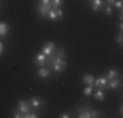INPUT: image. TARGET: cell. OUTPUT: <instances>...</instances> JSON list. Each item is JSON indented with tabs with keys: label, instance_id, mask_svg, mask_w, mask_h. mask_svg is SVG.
Here are the masks:
<instances>
[{
	"label": "cell",
	"instance_id": "obj_1",
	"mask_svg": "<svg viewBox=\"0 0 123 118\" xmlns=\"http://www.w3.org/2000/svg\"><path fill=\"white\" fill-rule=\"evenodd\" d=\"M101 116V113H99L98 110H93V109H90L89 106H85V108H80L79 109V116L80 118H92V117H99Z\"/></svg>",
	"mask_w": 123,
	"mask_h": 118
},
{
	"label": "cell",
	"instance_id": "obj_2",
	"mask_svg": "<svg viewBox=\"0 0 123 118\" xmlns=\"http://www.w3.org/2000/svg\"><path fill=\"white\" fill-rule=\"evenodd\" d=\"M17 110L20 111L21 114H26L28 111H30V104H29V101H26V100H21V101L17 102Z\"/></svg>",
	"mask_w": 123,
	"mask_h": 118
},
{
	"label": "cell",
	"instance_id": "obj_3",
	"mask_svg": "<svg viewBox=\"0 0 123 118\" xmlns=\"http://www.w3.org/2000/svg\"><path fill=\"white\" fill-rule=\"evenodd\" d=\"M62 16H63V11H62L60 8H52V9L47 13V17L50 20H52V21L60 19Z\"/></svg>",
	"mask_w": 123,
	"mask_h": 118
},
{
	"label": "cell",
	"instance_id": "obj_4",
	"mask_svg": "<svg viewBox=\"0 0 123 118\" xmlns=\"http://www.w3.org/2000/svg\"><path fill=\"white\" fill-rule=\"evenodd\" d=\"M52 9V4H42V3H39L38 4V13L41 14V16H47V13L50 11Z\"/></svg>",
	"mask_w": 123,
	"mask_h": 118
},
{
	"label": "cell",
	"instance_id": "obj_5",
	"mask_svg": "<svg viewBox=\"0 0 123 118\" xmlns=\"http://www.w3.org/2000/svg\"><path fill=\"white\" fill-rule=\"evenodd\" d=\"M46 60H47V57H46L43 52H41V54H37L36 57H34V64L38 67H42L46 64Z\"/></svg>",
	"mask_w": 123,
	"mask_h": 118
},
{
	"label": "cell",
	"instance_id": "obj_6",
	"mask_svg": "<svg viewBox=\"0 0 123 118\" xmlns=\"http://www.w3.org/2000/svg\"><path fill=\"white\" fill-rule=\"evenodd\" d=\"M93 85L97 87L98 89H107V79L106 78H98L94 80Z\"/></svg>",
	"mask_w": 123,
	"mask_h": 118
},
{
	"label": "cell",
	"instance_id": "obj_7",
	"mask_svg": "<svg viewBox=\"0 0 123 118\" xmlns=\"http://www.w3.org/2000/svg\"><path fill=\"white\" fill-rule=\"evenodd\" d=\"M54 50H55V45H54V42H47L45 46H42V52L46 55V57L51 54V52L54 51Z\"/></svg>",
	"mask_w": 123,
	"mask_h": 118
},
{
	"label": "cell",
	"instance_id": "obj_8",
	"mask_svg": "<svg viewBox=\"0 0 123 118\" xmlns=\"http://www.w3.org/2000/svg\"><path fill=\"white\" fill-rule=\"evenodd\" d=\"M38 78H41V79H45V78H49L50 76V70L47 68V67H39L38 68Z\"/></svg>",
	"mask_w": 123,
	"mask_h": 118
},
{
	"label": "cell",
	"instance_id": "obj_9",
	"mask_svg": "<svg viewBox=\"0 0 123 118\" xmlns=\"http://www.w3.org/2000/svg\"><path fill=\"white\" fill-rule=\"evenodd\" d=\"M121 84V80L119 79H111V80H107V89H117Z\"/></svg>",
	"mask_w": 123,
	"mask_h": 118
},
{
	"label": "cell",
	"instance_id": "obj_10",
	"mask_svg": "<svg viewBox=\"0 0 123 118\" xmlns=\"http://www.w3.org/2000/svg\"><path fill=\"white\" fill-rule=\"evenodd\" d=\"M9 32V26L5 22H0V37H5Z\"/></svg>",
	"mask_w": 123,
	"mask_h": 118
},
{
	"label": "cell",
	"instance_id": "obj_11",
	"mask_svg": "<svg viewBox=\"0 0 123 118\" xmlns=\"http://www.w3.org/2000/svg\"><path fill=\"white\" fill-rule=\"evenodd\" d=\"M83 83H84V84H86V85H93V83H94V78H93L90 73H88V75H84Z\"/></svg>",
	"mask_w": 123,
	"mask_h": 118
},
{
	"label": "cell",
	"instance_id": "obj_12",
	"mask_svg": "<svg viewBox=\"0 0 123 118\" xmlns=\"http://www.w3.org/2000/svg\"><path fill=\"white\" fill-rule=\"evenodd\" d=\"M102 4H104V1H102V0H92V9L93 11L101 9Z\"/></svg>",
	"mask_w": 123,
	"mask_h": 118
},
{
	"label": "cell",
	"instance_id": "obj_13",
	"mask_svg": "<svg viewBox=\"0 0 123 118\" xmlns=\"http://www.w3.org/2000/svg\"><path fill=\"white\" fill-rule=\"evenodd\" d=\"M29 104H30L31 108H39L41 106V100L38 98V97H31L30 101H29Z\"/></svg>",
	"mask_w": 123,
	"mask_h": 118
},
{
	"label": "cell",
	"instance_id": "obj_14",
	"mask_svg": "<svg viewBox=\"0 0 123 118\" xmlns=\"http://www.w3.org/2000/svg\"><path fill=\"white\" fill-rule=\"evenodd\" d=\"M117 75H118V71L114 70V68H110V70H109V72H107V75H106V79H107V80L115 79V78H117Z\"/></svg>",
	"mask_w": 123,
	"mask_h": 118
},
{
	"label": "cell",
	"instance_id": "obj_15",
	"mask_svg": "<svg viewBox=\"0 0 123 118\" xmlns=\"http://www.w3.org/2000/svg\"><path fill=\"white\" fill-rule=\"evenodd\" d=\"M94 98L99 100V101L105 100V93H104V91H102V89H97V91H96V92H94Z\"/></svg>",
	"mask_w": 123,
	"mask_h": 118
},
{
	"label": "cell",
	"instance_id": "obj_16",
	"mask_svg": "<svg viewBox=\"0 0 123 118\" xmlns=\"http://www.w3.org/2000/svg\"><path fill=\"white\" fill-rule=\"evenodd\" d=\"M83 94L84 96H90V94H93V85H88L86 88H84Z\"/></svg>",
	"mask_w": 123,
	"mask_h": 118
},
{
	"label": "cell",
	"instance_id": "obj_17",
	"mask_svg": "<svg viewBox=\"0 0 123 118\" xmlns=\"http://www.w3.org/2000/svg\"><path fill=\"white\" fill-rule=\"evenodd\" d=\"M64 0H51V4H52V8H60V5L63 4Z\"/></svg>",
	"mask_w": 123,
	"mask_h": 118
},
{
	"label": "cell",
	"instance_id": "obj_18",
	"mask_svg": "<svg viewBox=\"0 0 123 118\" xmlns=\"http://www.w3.org/2000/svg\"><path fill=\"white\" fill-rule=\"evenodd\" d=\"M37 113L36 111H28L26 114H22V118H37Z\"/></svg>",
	"mask_w": 123,
	"mask_h": 118
},
{
	"label": "cell",
	"instance_id": "obj_19",
	"mask_svg": "<svg viewBox=\"0 0 123 118\" xmlns=\"http://www.w3.org/2000/svg\"><path fill=\"white\" fill-rule=\"evenodd\" d=\"M122 41H123V35H122V32H119V34L117 35V38H115V42L121 46L122 45Z\"/></svg>",
	"mask_w": 123,
	"mask_h": 118
},
{
	"label": "cell",
	"instance_id": "obj_20",
	"mask_svg": "<svg viewBox=\"0 0 123 118\" xmlns=\"http://www.w3.org/2000/svg\"><path fill=\"white\" fill-rule=\"evenodd\" d=\"M122 5H123V1H122V0H117L115 4H114V7L118 8L119 11H122Z\"/></svg>",
	"mask_w": 123,
	"mask_h": 118
},
{
	"label": "cell",
	"instance_id": "obj_21",
	"mask_svg": "<svg viewBox=\"0 0 123 118\" xmlns=\"http://www.w3.org/2000/svg\"><path fill=\"white\" fill-rule=\"evenodd\" d=\"M106 14L107 16H111V14H113V7H111V5H106Z\"/></svg>",
	"mask_w": 123,
	"mask_h": 118
},
{
	"label": "cell",
	"instance_id": "obj_22",
	"mask_svg": "<svg viewBox=\"0 0 123 118\" xmlns=\"http://www.w3.org/2000/svg\"><path fill=\"white\" fill-rule=\"evenodd\" d=\"M13 117H14V118H21V117H22V114H21V113H20V111H18V110H17V111H14V114H13Z\"/></svg>",
	"mask_w": 123,
	"mask_h": 118
},
{
	"label": "cell",
	"instance_id": "obj_23",
	"mask_svg": "<svg viewBox=\"0 0 123 118\" xmlns=\"http://www.w3.org/2000/svg\"><path fill=\"white\" fill-rule=\"evenodd\" d=\"M115 1H117V0H106L107 5H111V7H113V5L115 4Z\"/></svg>",
	"mask_w": 123,
	"mask_h": 118
},
{
	"label": "cell",
	"instance_id": "obj_24",
	"mask_svg": "<svg viewBox=\"0 0 123 118\" xmlns=\"http://www.w3.org/2000/svg\"><path fill=\"white\" fill-rule=\"evenodd\" d=\"M39 3H42V4H51V0H41Z\"/></svg>",
	"mask_w": 123,
	"mask_h": 118
},
{
	"label": "cell",
	"instance_id": "obj_25",
	"mask_svg": "<svg viewBox=\"0 0 123 118\" xmlns=\"http://www.w3.org/2000/svg\"><path fill=\"white\" fill-rule=\"evenodd\" d=\"M60 117H62V118H68V117H69V114H68V113H62V114H60Z\"/></svg>",
	"mask_w": 123,
	"mask_h": 118
},
{
	"label": "cell",
	"instance_id": "obj_26",
	"mask_svg": "<svg viewBox=\"0 0 123 118\" xmlns=\"http://www.w3.org/2000/svg\"><path fill=\"white\" fill-rule=\"evenodd\" d=\"M3 51H4V46H3V43L0 42V55L3 54Z\"/></svg>",
	"mask_w": 123,
	"mask_h": 118
},
{
	"label": "cell",
	"instance_id": "obj_27",
	"mask_svg": "<svg viewBox=\"0 0 123 118\" xmlns=\"http://www.w3.org/2000/svg\"><path fill=\"white\" fill-rule=\"evenodd\" d=\"M118 29H119L121 32L123 30V24H122V22H119V25H118Z\"/></svg>",
	"mask_w": 123,
	"mask_h": 118
},
{
	"label": "cell",
	"instance_id": "obj_28",
	"mask_svg": "<svg viewBox=\"0 0 123 118\" xmlns=\"http://www.w3.org/2000/svg\"><path fill=\"white\" fill-rule=\"evenodd\" d=\"M119 20H121V21H122V20H123V16H122V12H121V13H119Z\"/></svg>",
	"mask_w": 123,
	"mask_h": 118
},
{
	"label": "cell",
	"instance_id": "obj_29",
	"mask_svg": "<svg viewBox=\"0 0 123 118\" xmlns=\"http://www.w3.org/2000/svg\"><path fill=\"white\" fill-rule=\"evenodd\" d=\"M88 1H92V0H88Z\"/></svg>",
	"mask_w": 123,
	"mask_h": 118
}]
</instances>
